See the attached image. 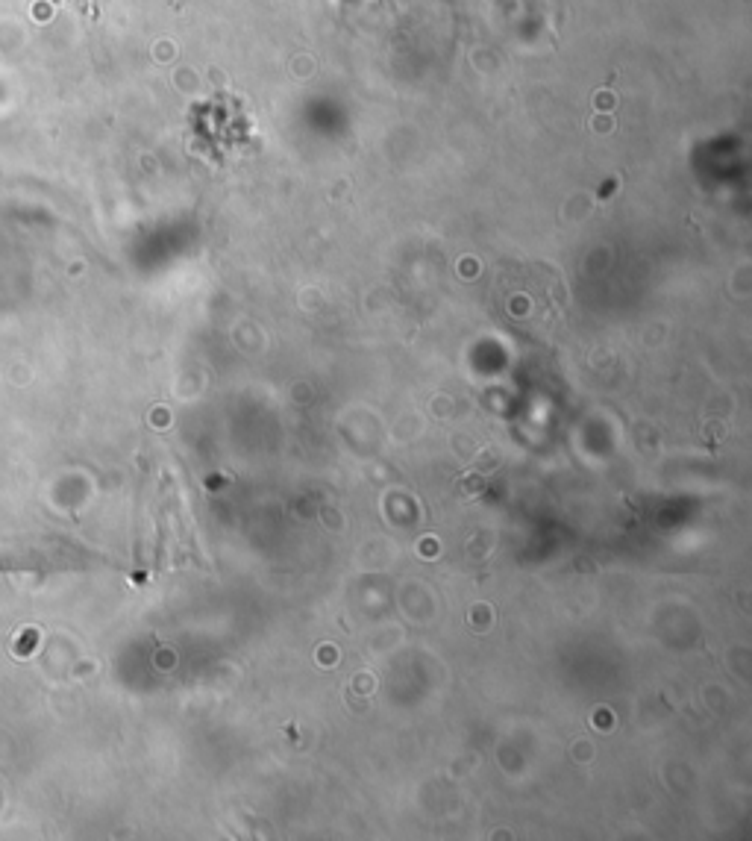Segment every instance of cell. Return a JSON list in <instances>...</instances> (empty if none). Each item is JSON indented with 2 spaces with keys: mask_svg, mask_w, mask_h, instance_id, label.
I'll use <instances>...</instances> for the list:
<instances>
[]
</instances>
